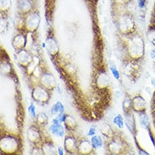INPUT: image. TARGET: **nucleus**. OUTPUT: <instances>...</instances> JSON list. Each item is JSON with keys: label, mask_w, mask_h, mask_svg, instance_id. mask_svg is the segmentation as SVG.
Instances as JSON below:
<instances>
[{"label": "nucleus", "mask_w": 155, "mask_h": 155, "mask_svg": "<svg viewBox=\"0 0 155 155\" xmlns=\"http://www.w3.org/2000/svg\"><path fill=\"white\" fill-rule=\"evenodd\" d=\"M32 97L35 101L42 104H46L49 99V94L41 87L37 86L32 92Z\"/></svg>", "instance_id": "nucleus-1"}, {"label": "nucleus", "mask_w": 155, "mask_h": 155, "mask_svg": "<svg viewBox=\"0 0 155 155\" xmlns=\"http://www.w3.org/2000/svg\"><path fill=\"white\" fill-rule=\"evenodd\" d=\"M131 106L135 111L139 113H144L146 111V102L143 99V97L136 96L131 100Z\"/></svg>", "instance_id": "nucleus-2"}, {"label": "nucleus", "mask_w": 155, "mask_h": 155, "mask_svg": "<svg viewBox=\"0 0 155 155\" xmlns=\"http://www.w3.org/2000/svg\"><path fill=\"white\" fill-rule=\"evenodd\" d=\"M17 60L21 65H23L24 67L28 66L32 62V59L31 57V54L27 51L22 49L17 52Z\"/></svg>", "instance_id": "nucleus-3"}, {"label": "nucleus", "mask_w": 155, "mask_h": 155, "mask_svg": "<svg viewBox=\"0 0 155 155\" xmlns=\"http://www.w3.org/2000/svg\"><path fill=\"white\" fill-rule=\"evenodd\" d=\"M25 43H26V38L23 34H18L14 38L12 42L13 46L15 48V50H17V52L22 50L25 48Z\"/></svg>", "instance_id": "nucleus-4"}, {"label": "nucleus", "mask_w": 155, "mask_h": 155, "mask_svg": "<svg viewBox=\"0 0 155 155\" xmlns=\"http://www.w3.org/2000/svg\"><path fill=\"white\" fill-rule=\"evenodd\" d=\"M27 136H28V139L31 143L37 144L38 142L41 141V135L38 129L35 126H31L27 132Z\"/></svg>", "instance_id": "nucleus-5"}, {"label": "nucleus", "mask_w": 155, "mask_h": 155, "mask_svg": "<svg viewBox=\"0 0 155 155\" xmlns=\"http://www.w3.org/2000/svg\"><path fill=\"white\" fill-rule=\"evenodd\" d=\"M64 147L65 150L71 153H74V152H78V143L76 139L74 137H66V139L64 141Z\"/></svg>", "instance_id": "nucleus-6"}, {"label": "nucleus", "mask_w": 155, "mask_h": 155, "mask_svg": "<svg viewBox=\"0 0 155 155\" xmlns=\"http://www.w3.org/2000/svg\"><path fill=\"white\" fill-rule=\"evenodd\" d=\"M152 17H155V12H153ZM147 38L150 42L155 46V20H151L150 25L147 31Z\"/></svg>", "instance_id": "nucleus-7"}, {"label": "nucleus", "mask_w": 155, "mask_h": 155, "mask_svg": "<svg viewBox=\"0 0 155 155\" xmlns=\"http://www.w3.org/2000/svg\"><path fill=\"white\" fill-rule=\"evenodd\" d=\"M93 147H94L92 143H89L87 140H84L83 142H81L78 145V151L81 153H90L91 152H92Z\"/></svg>", "instance_id": "nucleus-8"}, {"label": "nucleus", "mask_w": 155, "mask_h": 155, "mask_svg": "<svg viewBox=\"0 0 155 155\" xmlns=\"http://www.w3.org/2000/svg\"><path fill=\"white\" fill-rule=\"evenodd\" d=\"M64 124L69 130H74L76 127V120L70 115H64Z\"/></svg>", "instance_id": "nucleus-9"}, {"label": "nucleus", "mask_w": 155, "mask_h": 155, "mask_svg": "<svg viewBox=\"0 0 155 155\" xmlns=\"http://www.w3.org/2000/svg\"><path fill=\"white\" fill-rule=\"evenodd\" d=\"M92 143L94 148H100L103 146V140L99 136H94L92 138Z\"/></svg>", "instance_id": "nucleus-10"}, {"label": "nucleus", "mask_w": 155, "mask_h": 155, "mask_svg": "<svg viewBox=\"0 0 155 155\" xmlns=\"http://www.w3.org/2000/svg\"><path fill=\"white\" fill-rule=\"evenodd\" d=\"M64 106L62 105V104L60 102H58L57 104H55V105H54V107L52 108L51 111H52V114H60V113H64Z\"/></svg>", "instance_id": "nucleus-11"}, {"label": "nucleus", "mask_w": 155, "mask_h": 155, "mask_svg": "<svg viewBox=\"0 0 155 155\" xmlns=\"http://www.w3.org/2000/svg\"><path fill=\"white\" fill-rule=\"evenodd\" d=\"M48 122V117L44 113L39 114L38 115V123L41 126H45Z\"/></svg>", "instance_id": "nucleus-12"}, {"label": "nucleus", "mask_w": 155, "mask_h": 155, "mask_svg": "<svg viewBox=\"0 0 155 155\" xmlns=\"http://www.w3.org/2000/svg\"><path fill=\"white\" fill-rule=\"evenodd\" d=\"M114 123L116 126H119L120 128H122V127H123V126H124V120H123V118H122V116L120 114H118V115H116V116L114 117Z\"/></svg>", "instance_id": "nucleus-13"}, {"label": "nucleus", "mask_w": 155, "mask_h": 155, "mask_svg": "<svg viewBox=\"0 0 155 155\" xmlns=\"http://www.w3.org/2000/svg\"><path fill=\"white\" fill-rule=\"evenodd\" d=\"M151 114L153 116V125L155 126V92L153 93V99L151 102Z\"/></svg>", "instance_id": "nucleus-14"}, {"label": "nucleus", "mask_w": 155, "mask_h": 155, "mask_svg": "<svg viewBox=\"0 0 155 155\" xmlns=\"http://www.w3.org/2000/svg\"><path fill=\"white\" fill-rule=\"evenodd\" d=\"M111 66H110V70H111V72L114 75V76L116 78V79H120V74H119V71H118L117 68L115 66V64L114 63L113 61H111Z\"/></svg>", "instance_id": "nucleus-15"}, {"label": "nucleus", "mask_w": 155, "mask_h": 155, "mask_svg": "<svg viewBox=\"0 0 155 155\" xmlns=\"http://www.w3.org/2000/svg\"><path fill=\"white\" fill-rule=\"evenodd\" d=\"M29 113L33 119L36 118V109H35V106L33 104H31L29 107Z\"/></svg>", "instance_id": "nucleus-16"}, {"label": "nucleus", "mask_w": 155, "mask_h": 155, "mask_svg": "<svg viewBox=\"0 0 155 155\" xmlns=\"http://www.w3.org/2000/svg\"><path fill=\"white\" fill-rule=\"evenodd\" d=\"M146 3V0H138V6L140 8H143Z\"/></svg>", "instance_id": "nucleus-17"}, {"label": "nucleus", "mask_w": 155, "mask_h": 155, "mask_svg": "<svg viewBox=\"0 0 155 155\" xmlns=\"http://www.w3.org/2000/svg\"><path fill=\"white\" fill-rule=\"evenodd\" d=\"M95 131H96V130H95V128H94V127H92V128L89 130L88 135H89V136H92V135L95 134Z\"/></svg>", "instance_id": "nucleus-18"}, {"label": "nucleus", "mask_w": 155, "mask_h": 155, "mask_svg": "<svg viewBox=\"0 0 155 155\" xmlns=\"http://www.w3.org/2000/svg\"><path fill=\"white\" fill-rule=\"evenodd\" d=\"M151 57L152 58H155V50H153L151 52Z\"/></svg>", "instance_id": "nucleus-19"}, {"label": "nucleus", "mask_w": 155, "mask_h": 155, "mask_svg": "<svg viewBox=\"0 0 155 155\" xmlns=\"http://www.w3.org/2000/svg\"><path fill=\"white\" fill-rule=\"evenodd\" d=\"M59 153H60V154H63V150H62V148H61L60 147H59Z\"/></svg>", "instance_id": "nucleus-20"}, {"label": "nucleus", "mask_w": 155, "mask_h": 155, "mask_svg": "<svg viewBox=\"0 0 155 155\" xmlns=\"http://www.w3.org/2000/svg\"><path fill=\"white\" fill-rule=\"evenodd\" d=\"M154 68H155V63H154Z\"/></svg>", "instance_id": "nucleus-21"}]
</instances>
